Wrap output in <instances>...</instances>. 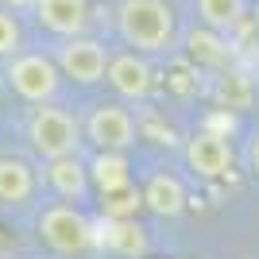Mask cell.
<instances>
[{
	"mask_svg": "<svg viewBox=\"0 0 259 259\" xmlns=\"http://www.w3.org/2000/svg\"><path fill=\"white\" fill-rule=\"evenodd\" d=\"M43 205L39 162L23 151H0V209L4 213H35Z\"/></svg>",
	"mask_w": 259,
	"mask_h": 259,
	"instance_id": "cell-8",
	"label": "cell"
},
{
	"mask_svg": "<svg viewBox=\"0 0 259 259\" xmlns=\"http://www.w3.org/2000/svg\"><path fill=\"white\" fill-rule=\"evenodd\" d=\"M0 8H8V12H31L35 0H0Z\"/></svg>",
	"mask_w": 259,
	"mask_h": 259,
	"instance_id": "cell-21",
	"label": "cell"
},
{
	"mask_svg": "<svg viewBox=\"0 0 259 259\" xmlns=\"http://www.w3.org/2000/svg\"><path fill=\"white\" fill-rule=\"evenodd\" d=\"M105 85L124 105H147L155 97V89H159V77H155V66L147 54L124 47V51H112V58H108Z\"/></svg>",
	"mask_w": 259,
	"mask_h": 259,
	"instance_id": "cell-11",
	"label": "cell"
},
{
	"mask_svg": "<svg viewBox=\"0 0 259 259\" xmlns=\"http://www.w3.org/2000/svg\"><path fill=\"white\" fill-rule=\"evenodd\" d=\"M51 58H54V66H58L62 81L93 89V85H105L112 51L101 43L97 35H74V39H54Z\"/></svg>",
	"mask_w": 259,
	"mask_h": 259,
	"instance_id": "cell-7",
	"label": "cell"
},
{
	"mask_svg": "<svg viewBox=\"0 0 259 259\" xmlns=\"http://www.w3.org/2000/svg\"><path fill=\"white\" fill-rule=\"evenodd\" d=\"M4 85L23 101V105H58L62 93V74L54 66L51 51H20L4 62Z\"/></svg>",
	"mask_w": 259,
	"mask_h": 259,
	"instance_id": "cell-5",
	"label": "cell"
},
{
	"mask_svg": "<svg viewBox=\"0 0 259 259\" xmlns=\"http://www.w3.org/2000/svg\"><path fill=\"white\" fill-rule=\"evenodd\" d=\"M201 70H197L194 62H190V58H174L170 62V77H166V89H170L174 97H186V101H194V97H201V93H205V81H201Z\"/></svg>",
	"mask_w": 259,
	"mask_h": 259,
	"instance_id": "cell-18",
	"label": "cell"
},
{
	"mask_svg": "<svg viewBox=\"0 0 259 259\" xmlns=\"http://www.w3.org/2000/svg\"><path fill=\"white\" fill-rule=\"evenodd\" d=\"M186 58L201 70V74H225L228 70V62H232V39L228 35H217V31H209V27H201L197 23L194 31H186Z\"/></svg>",
	"mask_w": 259,
	"mask_h": 259,
	"instance_id": "cell-13",
	"label": "cell"
},
{
	"mask_svg": "<svg viewBox=\"0 0 259 259\" xmlns=\"http://www.w3.org/2000/svg\"><path fill=\"white\" fill-rule=\"evenodd\" d=\"M35 236L54 255L81 259L97 251V217H89V209L43 197V205L35 209Z\"/></svg>",
	"mask_w": 259,
	"mask_h": 259,
	"instance_id": "cell-3",
	"label": "cell"
},
{
	"mask_svg": "<svg viewBox=\"0 0 259 259\" xmlns=\"http://www.w3.org/2000/svg\"><path fill=\"white\" fill-rule=\"evenodd\" d=\"M97 248H108L116 255L128 259H143L151 251V236L147 228L132 217V221H108V217H97Z\"/></svg>",
	"mask_w": 259,
	"mask_h": 259,
	"instance_id": "cell-14",
	"label": "cell"
},
{
	"mask_svg": "<svg viewBox=\"0 0 259 259\" xmlns=\"http://www.w3.org/2000/svg\"><path fill=\"white\" fill-rule=\"evenodd\" d=\"M251 23H255V31H259V0H255V8H251Z\"/></svg>",
	"mask_w": 259,
	"mask_h": 259,
	"instance_id": "cell-22",
	"label": "cell"
},
{
	"mask_svg": "<svg viewBox=\"0 0 259 259\" xmlns=\"http://www.w3.org/2000/svg\"><path fill=\"white\" fill-rule=\"evenodd\" d=\"M81 132H85V147L93 151L132 155L140 143V120L124 101H93L81 112Z\"/></svg>",
	"mask_w": 259,
	"mask_h": 259,
	"instance_id": "cell-4",
	"label": "cell"
},
{
	"mask_svg": "<svg viewBox=\"0 0 259 259\" xmlns=\"http://www.w3.org/2000/svg\"><path fill=\"white\" fill-rule=\"evenodd\" d=\"M136 190H140L143 209L162 217V221H178L190 209V186L166 162H151V166L136 170Z\"/></svg>",
	"mask_w": 259,
	"mask_h": 259,
	"instance_id": "cell-9",
	"label": "cell"
},
{
	"mask_svg": "<svg viewBox=\"0 0 259 259\" xmlns=\"http://www.w3.org/2000/svg\"><path fill=\"white\" fill-rule=\"evenodd\" d=\"M194 12L201 27L228 35V39H232V31H240L248 23V0H194Z\"/></svg>",
	"mask_w": 259,
	"mask_h": 259,
	"instance_id": "cell-16",
	"label": "cell"
},
{
	"mask_svg": "<svg viewBox=\"0 0 259 259\" xmlns=\"http://www.w3.org/2000/svg\"><path fill=\"white\" fill-rule=\"evenodd\" d=\"M20 51H27V43H23V23L16 12L0 8V58L8 62V58H16Z\"/></svg>",
	"mask_w": 259,
	"mask_h": 259,
	"instance_id": "cell-19",
	"label": "cell"
},
{
	"mask_svg": "<svg viewBox=\"0 0 259 259\" xmlns=\"http://www.w3.org/2000/svg\"><path fill=\"white\" fill-rule=\"evenodd\" d=\"M182 162L194 182H225V178H232L240 155L228 140V132H213L205 124H197L182 140Z\"/></svg>",
	"mask_w": 259,
	"mask_h": 259,
	"instance_id": "cell-6",
	"label": "cell"
},
{
	"mask_svg": "<svg viewBox=\"0 0 259 259\" xmlns=\"http://www.w3.org/2000/svg\"><path fill=\"white\" fill-rule=\"evenodd\" d=\"M116 39L128 51H140L147 58L155 54H174L182 43L178 31V8L170 0H120L112 12Z\"/></svg>",
	"mask_w": 259,
	"mask_h": 259,
	"instance_id": "cell-1",
	"label": "cell"
},
{
	"mask_svg": "<svg viewBox=\"0 0 259 259\" xmlns=\"http://www.w3.org/2000/svg\"><path fill=\"white\" fill-rule=\"evenodd\" d=\"M39 178H43V197H51V201H66V205H77V209L97 205V190H93V178H89L85 155L39 162Z\"/></svg>",
	"mask_w": 259,
	"mask_h": 259,
	"instance_id": "cell-10",
	"label": "cell"
},
{
	"mask_svg": "<svg viewBox=\"0 0 259 259\" xmlns=\"http://www.w3.org/2000/svg\"><path fill=\"white\" fill-rule=\"evenodd\" d=\"M89 178H93L97 197H112V194H124V190L136 186V166H132L128 155L93 151L89 155Z\"/></svg>",
	"mask_w": 259,
	"mask_h": 259,
	"instance_id": "cell-15",
	"label": "cell"
},
{
	"mask_svg": "<svg viewBox=\"0 0 259 259\" xmlns=\"http://www.w3.org/2000/svg\"><path fill=\"white\" fill-rule=\"evenodd\" d=\"M35 23L54 39H74L89 35L93 23V4L89 0H35Z\"/></svg>",
	"mask_w": 259,
	"mask_h": 259,
	"instance_id": "cell-12",
	"label": "cell"
},
{
	"mask_svg": "<svg viewBox=\"0 0 259 259\" xmlns=\"http://www.w3.org/2000/svg\"><path fill=\"white\" fill-rule=\"evenodd\" d=\"M23 147L35 162L85 155L81 112H70L62 105H31L23 116Z\"/></svg>",
	"mask_w": 259,
	"mask_h": 259,
	"instance_id": "cell-2",
	"label": "cell"
},
{
	"mask_svg": "<svg viewBox=\"0 0 259 259\" xmlns=\"http://www.w3.org/2000/svg\"><path fill=\"white\" fill-rule=\"evenodd\" d=\"M213 101L221 112H244V108L251 105V97H255V89H251V81L244 74H236V70H225V74L213 77Z\"/></svg>",
	"mask_w": 259,
	"mask_h": 259,
	"instance_id": "cell-17",
	"label": "cell"
},
{
	"mask_svg": "<svg viewBox=\"0 0 259 259\" xmlns=\"http://www.w3.org/2000/svg\"><path fill=\"white\" fill-rule=\"evenodd\" d=\"M240 162H244V170H248L251 178H259V128L248 132V140L240 147Z\"/></svg>",
	"mask_w": 259,
	"mask_h": 259,
	"instance_id": "cell-20",
	"label": "cell"
}]
</instances>
